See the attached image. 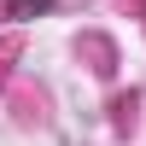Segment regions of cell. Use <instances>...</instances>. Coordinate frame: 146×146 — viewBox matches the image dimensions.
<instances>
[{
    "instance_id": "6da1fadb",
    "label": "cell",
    "mask_w": 146,
    "mask_h": 146,
    "mask_svg": "<svg viewBox=\"0 0 146 146\" xmlns=\"http://www.w3.org/2000/svg\"><path fill=\"white\" fill-rule=\"evenodd\" d=\"M18 6H41V0H18Z\"/></svg>"
}]
</instances>
